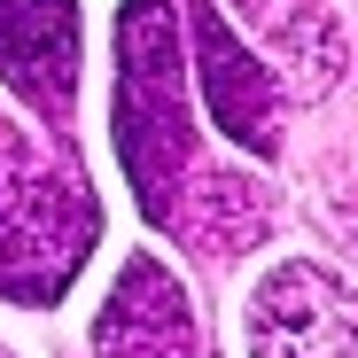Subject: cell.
<instances>
[{"label": "cell", "mask_w": 358, "mask_h": 358, "mask_svg": "<svg viewBox=\"0 0 358 358\" xmlns=\"http://www.w3.org/2000/svg\"><path fill=\"white\" fill-rule=\"evenodd\" d=\"M117 164L133 179V203L148 226H171V203L195 171V117L187 71H179V8L171 0H125L117 8Z\"/></svg>", "instance_id": "cell-1"}, {"label": "cell", "mask_w": 358, "mask_h": 358, "mask_svg": "<svg viewBox=\"0 0 358 358\" xmlns=\"http://www.w3.org/2000/svg\"><path fill=\"white\" fill-rule=\"evenodd\" d=\"M101 210L63 148L0 117V296L8 304H63V288L94 257Z\"/></svg>", "instance_id": "cell-2"}, {"label": "cell", "mask_w": 358, "mask_h": 358, "mask_svg": "<svg viewBox=\"0 0 358 358\" xmlns=\"http://www.w3.org/2000/svg\"><path fill=\"white\" fill-rule=\"evenodd\" d=\"M0 78L47 133L78 109V0H0Z\"/></svg>", "instance_id": "cell-3"}, {"label": "cell", "mask_w": 358, "mask_h": 358, "mask_svg": "<svg viewBox=\"0 0 358 358\" xmlns=\"http://www.w3.org/2000/svg\"><path fill=\"white\" fill-rule=\"evenodd\" d=\"M94 358H203L195 304L164 257H125V273H117L94 320Z\"/></svg>", "instance_id": "cell-4"}, {"label": "cell", "mask_w": 358, "mask_h": 358, "mask_svg": "<svg viewBox=\"0 0 358 358\" xmlns=\"http://www.w3.org/2000/svg\"><path fill=\"white\" fill-rule=\"evenodd\" d=\"M250 358H350V288L320 265H280L250 296Z\"/></svg>", "instance_id": "cell-5"}, {"label": "cell", "mask_w": 358, "mask_h": 358, "mask_svg": "<svg viewBox=\"0 0 358 358\" xmlns=\"http://www.w3.org/2000/svg\"><path fill=\"white\" fill-rule=\"evenodd\" d=\"M195 78H203V101H210L218 133L234 148H250V156L280 148V86H273V71L257 63V55L226 31V16L210 8V0L195 8Z\"/></svg>", "instance_id": "cell-6"}, {"label": "cell", "mask_w": 358, "mask_h": 358, "mask_svg": "<svg viewBox=\"0 0 358 358\" xmlns=\"http://www.w3.org/2000/svg\"><path fill=\"white\" fill-rule=\"evenodd\" d=\"M265 226H273V195L257 187V179H234V171H187V187H179L164 234H187V242L210 250V257H242V250L265 242Z\"/></svg>", "instance_id": "cell-7"}, {"label": "cell", "mask_w": 358, "mask_h": 358, "mask_svg": "<svg viewBox=\"0 0 358 358\" xmlns=\"http://www.w3.org/2000/svg\"><path fill=\"white\" fill-rule=\"evenodd\" d=\"M234 8H242V24L280 55L296 78H312V94L335 86V71H343V24H335L327 0H234Z\"/></svg>", "instance_id": "cell-8"}, {"label": "cell", "mask_w": 358, "mask_h": 358, "mask_svg": "<svg viewBox=\"0 0 358 358\" xmlns=\"http://www.w3.org/2000/svg\"><path fill=\"white\" fill-rule=\"evenodd\" d=\"M0 358H8V350H0Z\"/></svg>", "instance_id": "cell-9"}]
</instances>
